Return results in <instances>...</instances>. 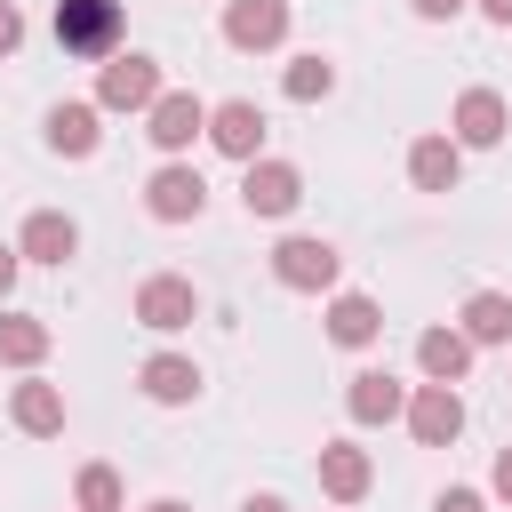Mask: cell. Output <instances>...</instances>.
<instances>
[{"label": "cell", "instance_id": "1", "mask_svg": "<svg viewBox=\"0 0 512 512\" xmlns=\"http://www.w3.org/2000/svg\"><path fill=\"white\" fill-rule=\"evenodd\" d=\"M128 8L120 0H56V48L64 56H112Z\"/></svg>", "mask_w": 512, "mask_h": 512}, {"label": "cell", "instance_id": "2", "mask_svg": "<svg viewBox=\"0 0 512 512\" xmlns=\"http://www.w3.org/2000/svg\"><path fill=\"white\" fill-rule=\"evenodd\" d=\"M336 272H344V256H336L320 232H288V240L272 248V280H280V288H296V296H328V288H336Z\"/></svg>", "mask_w": 512, "mask_h": 512}, {"label": "cell", "instance_id": "3", "mask_svg": "<svg viewBox=\"0 0 512 512\" xmlns=\"http://www.w3.org/2000/svg\"><path fill=\"white\" fill-rule=\"evenodd\" d=\"M144 136H152L168 160H184L192 136H208V104H200L192 88H160V96L144 104Z\"/></svg>", "mask_w": 512, "mask_h": 512}, {"label": "cell", "instance_id": "4", "mask_svg": "<svg viewBox=\"0 0 512 512\" xmlns=\"http://www.w3.org/2000/svg\"><path fill=\"white\" fill-rule=\"evenodd\" d=\"M168 80H160V64L152 56H104V72H96V112H144L152 96H160Z\"/></svg>", "mask_w": 512, "mask_h": 512}, {"label": "cell", "instance_id": "5", "mask_svg": "<svg viewBox=\"0 0 512 512\" xmlns=\"http://www.w3.org/2000/svg\"><path fill=\"white\" fill-rule=\"evenodd\" d=\"M208 208V184H200V168H184V160H160L152 176H144V216L152 224H192Z\"/></svg>", "mask_w": 512, "mask_h": 512}, {"label": "cell", "instance_id": "6", "mask_svg": "<svg viewBox=\"0 0 512 512\" xmlns=\"http://www.w3.org/2000/svg\"><path fill=\"white\" fill-rule=\"evenodd\" d=\"M136 320H144L152 336H176V328L200 320V288H192L184 272H152V280L136 288Z\"/></svg>", "mask_w": 512, "mask_h": 512}, {"label": "cell", "instance_id": "7", "mask_svg": "<svg viewBox=\"0 0 512 512\" xmlns=\"http://www.w3.org/2000/svg\"><path fill=\"white\" fill-rule=\"evenodd\" d=\"M224 40L240 56H264L288 40V0H224Z\"/></svg>", "mask_w": 512, "mask_h": 512}, {"label": "cell", "instance_id": "8", "mask_svg": "<svg viewBox=\"0 0 512 512\" xmlns=\"http://www.w3.org/2000/svg\"><path fill=\"white\" fill-rule=\"evenodd\" d=\"M504 128H512V112H504V96H496V88H464V96H456V112H448V136H456L464 152L504 144Z\"/></svg>", "mask_w": 512, "mask_h": 512}, {"label": "cell", "instance_id": "9", "mask_svg": "<svg viewBox=\"0 0 512 512\" xmlns=\"http://www.w3.org/2000/svg\"><path fill=\"white\" fill-rule=\"evenodd\" d=\"M400 416H408V432H416L424 448H448V440L464 432V400H456V384H416Z\"/></svg>", "mask_w": 512, "mask_h": 512}, {"label": "cell", "instance_id": "10", "mask_svg": "<svg viewBox=\"0 0 512 512\" xmlns=\"http://www.w3.org/2000/svg\"><path fill=\"white\" fill-rule=\"evenodd\" d=\"M208 144H216L224 160H240V168H248V160L264 152V112H256L248 96H232V104H208Z\"/></svg>", "mask_w": 512, "mask_h": 512}, {"label": "cell", "instance_id": "11", "mask_svg": "<svg viewBox=\"0 0 512 512\" xmlns=\"http://www.w3.org/2000/svg\"><path fill=\"white\" fill-rule=\"evenodd\" d=\"M240 200H248V216H288L296 200H304V176L288 168V160H248V176H240Z\"/></svg>", "mask_w": 512, "mask_h": 512}, {"label": "cell", "instance_id": "12", "mask_svg": "<svg viewBox=\"0 0 512 512\" xmlns=\"http://www.w3.org/2000/svg\"><path fill=\"white\" fill-rule=\"evenodd\" d=\"M16 256H24V264H72V256H80V224H72L64 208H32L24 232H16Z\"/></svg>", "mask_w": 512, "mask_h": 512}, {"label": "cell", "instance_id": "13", "mask_svg": "<svg viewBox=\"0 0 512 512\" xmlns=\"http://www.w3.org/2000/svg\"><path fill=\"white\" fill-rule=\"evenodd\" d=\"M400 408H408V384H400L392 368H360V376L344 384V416H352V424H392Z\"/></svg>", "mask_w": 512, "mask_h": 512}, {"label": "cell", "instance_id": "14", "mask_svg": "<svg viewBox=\"0 0 512 512\" xmlns=\"http://www.w3.org/2000/svg\"><path fill=\"white\" fill-rule=\"evenodd\" d=\"M408 184L416 192H456L464 184V144L456 136H416L408 144Z\"/></svg>", "mask_w": 512, "mask_h": 512}, {"label": "cell", "instance_id": "15", "mask_svg": "<svg viewBox=\"0 0 512 512\" xmlns=\"http://www.w3.org/2000/svg\"><path fill=\"white\" fill-rule=\"evenodd\" d=\"M384 336V312H376V296H360V288H336L328 296V344H344V352H368Z\"/></svg>", "mask_w": 512, "mask_h": 512}, {"label": "cell", "instance_id": "16", "mask_svg": "<svg viewBox=\"0 0 512 512\" xmlns=\"http://www.w3.org/2000/svg\"><path fill=\"white\" fill-rule=\"evenodd\" d=\"M136 384H144L152 408H192V400H200V368H192L184 352H152V360L136 368Z\"/></svg>", "mask_w": 512, "mask_h": 512}, {"label": "cell", "instance_id": "17", "mask_svg": "<svg viewBox=\"0 0 512 512\" xmlns=\"http://www.w3.org/2000/svg\"><path fill=\"white\" fill-rule=\"evenodd\" d=\"M368 480H376L368 448H352V440H328V448H320V488H328V504H360Z\"/></svg>", "mask_w": 512, "mask_h": 512}, {"label": "cell", "instance_id": "18", "mask_svg": "<svg viewBox=\"0 0 512 512\" xmlns=\"http://www.w3.org/2000/svg\"><path fill=\"white\" fill-rule=\"evenodd\" d=\"M104 112H96V96L88 104H48V152H64V160H88L96 144H104V128H96Z\"/></svg>", "mask_w": 512, "mask_h": 512}, {"label": "cell", "instance_id": "19", "mask_svg": "<svg viewBox=\"0 0 512 512\" xmlns=\"http://www.w3.org/2000/svg\"><path fill=\"white\" fill-rule=\"evenodd\" d=\"M8 416H16V432L56 440V432H64V392H56V384H40V376H24V384L8 392Z\"/></svg>", "mask_w": 512, "mask_h": 512}, {"label": "cell", "instance_id": "20", "mask_svg": "<svg viewBox=\"0 0 512 512\" xmlns=\"http://www.w3.org/2000/svg\"><path fill=\"white\" fill-rule=\"evenodd\" d=\"M456 328H464L472 352H480V344H512V296H504V288H472L464 312H456Z\"/></svg>", "mask_w": 512, "mask_h": 512}, {"label": "cell", "instance_id": "21", "mask_svg": "<svg viewBox=\"0 0 512 512\" xmlns=\"http://www.w3.org/2000/svg\"><path fill=\"white\" fill-rule=\"evenodd\" d=\"M416 368H424V384H464V368H472L464 328H424L416 336Z\"/></svg>", "mask_w": 512, "mask_h": 512}, {"label": "cell", "instance_id": "22", "mask_svg": "<svg viewBox=\"0 0 512 512\" xmlns=\"http://www.w3.org/2000/svg\"><path fill=\"white\" fill-rule=\"evenodd\" d=\"M48 344H56L48 320H32V312H0V368H40Z\"/></svg>", "mask_w": 512, "mask_h": 512}, {"label": "cell", "instance_id": "23", "mask_svg": "<svg viewBox=\"0 0 512 512\" xmlns=\"http://www.w3.org/2000/svg\"><path fill=\"white\" fill-rule=\"evenodd\" d=\"M328 88H336V64H328L320 48H312V56H288V72H280V96H288V104H320Z\"/></svg>", "mask_w": 512, "mask_h": 512}, {"label": "cell", "instance_id": "24", "mask_svg": "<svg viewBox=\"0 0 512 512\" xmlns=\"http://www.w3.org/2000/svg\"><path fill=\"white\" fill-rule=\"evenodd\" d=\"M72 504H80V512H120V472H112V464H80Z\"/></svg>", "mask_w": 512, "mask_h": 512}, {"label": "cell", "instance_id": "25", "mask_svg": "<svg viewBox=\"0 0 512 512\" xmlns=\"http://www.w3.org/2000/svg\"><path fill=\"white\" fill-rule=\"evenodd\" d=\"M432 512H488V496H480V488H440Z\"/></svg>", "mask_w": 512, "mask_h": 512}, {"label": "cell", "instance_id": "26", "mask_svg": "<svg viewBox=\"0 0 512 512\" xmlns=\"http://www.w3.org/2000/svg\"><path fill=\"white\" fill-rule=\"evenodd\" d=\"M24 48V16H16V0H0V56H16Z\"/></svg>", "mask_w": 512, "mask_h": 512}, {"label": "cell", "instance_id": "27", "mask_svg": "<svg viewBox=\"0 0 512 512\" xmlns=\"http://www.w3.org/2000/svg\"><path fill=\"white\" fill-rule=\"evenodd\" d=\"M488 488H496V496H504V504H512V440H504V448H496V464H488Z\"/></svg>", "mask_w": 512, "mask_h": 512}, {"label": "cell", "instance_id": "28", "mask_svg": "<svg viewBox=\"0 0 512 512\" xmlns=\"http://www.w3.org/2000/svg\"><path fill=\"white\" fill-rule=\"evenodd\" d=\"M408 8H416V16H424V24H448V16H464V8H472V0H408Z\"/></svg>", "mask_w": 512, "mask_h": 512}, {"label": "cell", "instance_id": "29", "mask_svg": "<svg viewBox=\"0 0 512 512\" xmlns=\"http://www.w3.org/2000/svg\"><path fill=\"white\" fill-rule=\"evenodd\" d=\"M16 272H24V256H16V248H0V304H8V288H16Z\"/></svg>", "mask_w": 512, "mask_h": 512}, {"label": "cell", "instance_id": "30", "mask_svg": "<svg viewBox=\"0 0 512 512\" xmlns=\"http://www.w3.org/2000/svg\"><path fill=\"white\" fill-rule=\"evenodd\" d=\"M472 8H480L488 24H504V32H512V0H472Z\"/></svg>", "mask_w": 512, "mask_h": 512}, {"label": "cell", "instance_id": "31", "mask_svg": "<svg viewBox=\"0 0 512 512\" xmlns=\"http://www.w3.org/2000/svg\"><path fill=\"white\" fill-rule=\"evenodd\" d=\"M240 512H288V504H280V496H248Z\"/></svg>", "mask_w": 512, "mask_h": 512}, {"label": "cell", "instance_id": "32", "mask_svg": "<svg viewBox=\"0 0 512 512\" xmlns=\"http://www.w3.org/2000/svg\"><path fill=\"white\" fill-rule=\"evenodd\" d=\"M144 512H192V504H184V496H152Z\"/></svg>", "mask_w": 512, "mask_h": 512}, {"label": "cell", "instance_id": "33", "mask_svg": "<svg viewBox=\"0 0 512 512\" xmlns=\"http://www.w3.org/2000/svg\"><path fill=\"white\" fill-rule=\"evenodd\" d=\"M72 512H80V504H72Z\"/></svg>", "mask_w": 512, "mask_h": 512}]
</instances>
